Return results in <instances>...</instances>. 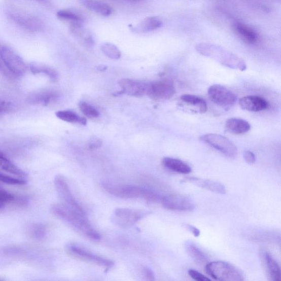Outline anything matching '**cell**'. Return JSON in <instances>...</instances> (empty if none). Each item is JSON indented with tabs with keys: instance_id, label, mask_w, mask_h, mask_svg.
Wrapping results in <instances>:
<instances>
[{
	"instance_id": "obj_1",
	"label": "cell",
	"mask_w": 281,
	"mask_h": 281,
	"mask_svg": "<svg viewBox=\"0 0 281 281\" xmlns=\"http://www.w3.org/2000/svg\"><path fill=\"white\" fill-rule=\"evenodd\" d=\"M51 210L53 215L64 221L87 237L93 240L101 238L86 218V214L79 212L63 203L53 204Z\"/></svg>"
},
{
	"instance_id": "obj_2",
	"label": "cell",
	"mask_w": 281,
	"mask_h": 281,
	"mask_svg": "<svg viewBox=\"0 0 281 281\" xmlns=\"http://www.w3.org/2000/svg\"><path fill=\"white\" fill-rule=\"evenodd\" d=\"M199 54L210 58L227 67L244 71L247 64L243 60L222 47L209 43H200L196 46Z\"/></svg>"
},
{
	"instance_id": "obj_3",
	"label": "cell",
	"mask_w": 281,
	"mask_h": 281,
	"mask_svg": "<svg viewBox=\"0 0 281 281\" xmlns=\"http://www.w3.org/2000/svg\"><path fill=\"white\" fill-rule=\"evenodd\" d=\"M103 187L111 195L122 198H139L150 202L162 203L164 197L155 190L140 186L104 183Z\"/></svg>"
},
{
	"instance_id": "obj_4",
	"label": "cell",
	"mask_w": 281,
	"mask_h": 281,
	"mask_svg": "<svg viewBox=\"0 0 281 281\" xmlns=\"http://www.w3.org/2000/svg\"><path fill=\"white\" fill-rule=\"evenodd\" d=\"M6 14L10 21L25 30L36 32L43 31L45 28L41 19L16 7H8Z\"/></svg>"
},
{
	"instance_id": "obj_5",
	"label": "cell",
	"mask_w": 281,
	"mask_h": 281,
	"mask_svg": "<svg viewBox=\"0 0 281 281\" xmlns=\"http://www.w3.org/2000/svg\"><path fill=\"white\" fill-rule=\"evenodd\" d=\"M205 270L213 279L222 281H243L244 276L241 270L233 265L223 262L214 261L206 264Z\"/></svg>"
},
{
	"instance_id": "obj_6",
	"label": "cell",
	"mask_w": 281,
	"mask_h": 281,
	"mask_svg": "<svg viewBox=\"0 0 281 281\" xmlns=\"http://www.w3.org/2000/svg\"><path fill=\"white\" fill-rule=\"evenodd\" d=\"M199 139L202 142L222 153L227 158L235 159L237 156L236 146L224 136L216 133H208L200 136Z\"/></svg>"
},
{
	"instance_id": "obj_7",
	"label": "cell",
	"mask_w": 281,
	"mask_h": 281,
	"mask_svg": "<svg viewBox=\"0 0 281 281\" xmlns=\"http://www.w3.org/2000/svg\"><path fill=\"white\" fill-rule=\"evenodd\" d=\"M151 214L149 211L129 208H117L112 216L113 223L122 227H130Z\"/></svg>"
},
{
	"instance_id": "obj_8",
	"label": "cell",
	"mask_w": 281,
	"mask_h": 281,
	"mask_svg": "<svg viewBox=\"0 0 281 281\" xmlns=\"http://www.w3.org/2000/svg\"><path fill=\"white\" fill-rule=\"evenodd\" d=\"M66 251L73 257L105 267L106 269H110L114 265L112 260L97 256L75 244H68L66 247Z\"/></svg>"
},
{
	"instance_id": "obj_9",
	"label": "cell",
	"mask_w": 281,
	"mask_h": 281,
	"mask_svg": "<svg viewBox=\"0 0 281 281\" xmlns=\"http://www.w3.org/2000/svg\"><path fill=\"white\" fill-rule=\"evenodd\" d=\"M0 57L10 72L16 77H21L27 70V66L16 53L7 47L0 48Z\"/></svg>"
},
{
	"instance_id": "obj_10",
	"label": "cell",
	"mask_w": 281,
	"mask_h": 281,
	"mask_svg": "<svg viewBox=\"0 0 281 281\" xmlns=\"http://www.w3.org/2000/svg\"><path fill=\"white\" fill-rule=\"evenodd\" d=\"M54 184L58 195L63 204L79 212L86 214L82 206L73 196L70 186L64 177L57 175L54 180Z\"/></svg>"
},
{
	"instance_id": "obj_11",
	"label": "cell",
	"mask_w": 281,
	"mask_h": 281,
	"mask_svg": "<svg viewBox=\"0 0 281 281\" xmlns=\"http://www.w3.org/2000/svg\"><path fill=\"white\" fill-rule=\"evenodd\" d=\"M208 94L211 101L223 108H230L236 103L237 96L225 86L216 84L210 86Z\"/></svg>"
},
{
	"instance_id": "obj_12",
	"label": "cell",
	"mask_w": 281,
	"mask_h": 281,
	"mask_svg": "<svg viewBox=\"0 0 281 281\" xmlns=\"http://www.w3.org/2000/svg\"><path fill=\"white\" fill-rule=\"evenodd\" d=\"M176 92L174 84L171 80L164 79L148 84L147 95L157 100H167L174 96Z\"/></svg>"
},
{
	"instance_id": "obj_13",
	"label": "cell",
	"mask_w": 281,
	"mask_h": 281,
	"mask_svg": "<svg viewBox=\"0 0 281 281\" xmlns=\"http://www.w3.org/2000/svg\"><path fill=\"white\" fill-rule=\"evenodd\" d=\"M162 203L165 208L175 211H191L195 204L190 198L179 195L165 196Z\"/></svg>"
},
{
	"instance_id": "obj_14",
	"label": "cell",
	"mask_w": 281,
	"mask_h": 281,
	"mask_svg": "<svg viewBox=\"0 0 281 281\" xmlns=\"http://www.w3.org/2000/svg\"><path fill=\"white\" fill-rule=\"evenodd\" d=\"M119 85L122 93L132 97H142L147 95L148 84L138 80L124 79L120 80Z\"/></svg>"
},
{
	"instance_id": "obj_15",
	"label": "cell",
	"mask_w": 281,
	"mask_h": 281,
	"mask_svg": "<svg viewBox=\"0 0 281 281\" xmlns=\"http://www.w3.org/2000/svg\"><path fill=\"white\" fill-rule=\"evenodd\" d=\"M184 182L195 185L200 187V188L214 193L222 194V195H225L226 193L225 186L221 183L216 182V181L195 177H190L185 178Z\"/></svg>"
},
{
	"instance_id": "obj_16",
	"label": "cell",
	"mask_w": 281,
	"mask_h": 281,
	"mask_svg": "<svg viewBox=\"0 0 281 281\" xmlns=\"http://www.w3.org/2000/svg\"><path fill=\"white\" fill-rule=\"evenodd\" d=\"M239 104L242 109L252 112L263 111L269 107L266 100L258 96H249L240 98Z\"/></svg>"
},
{
	"instance_id": "obj_17",
	"label": "cell",
	"mask_w": 281,
	"mask_h": 281,
	"mask_svg": "<svg viewBox=\"0 0 281 281\" xmlns=\"http://www.w3.org/2000/svg\"><path fill=\"white\" fill-rule=\"evenodd\" d=\"M70 30L72 34L85 47L91 48L94 45V39L90 32L84 28L83 23L71 24Z\"/></svg>"
},
{
	"instance_id": "obj_18",
	"label": "cell",
	"mask_w": 281,
	"mask_h": 281,
	"mask_svg": "<svg viewBox=\"0 0 281 281\" xmlns=\"http://www.w3.org/2000/svg\"><path fill=\"white\" fill-rule=\"evenodd\" d=\"M227 131L236 135L244 134L251 128V124L246 120L239 118H230L225 124Z\"/></svg>"
},
{
	"instance_id": "obj_19",
	"label": "cell",
	"mask_w": 281,
	"mask_h": 281,
	"mask_svg": "<svg viewBox=\"0 0 281 281\" xmlns=\"http://www.w3.org/2000/svg\"><path fill=\"white\" fill-rule=\"evenodd\" d=\"M233 29L245 42L252 44L258 41V35L257 32L250 26L241 23H236L234 24Z\"/></svg>"
},
{
	"instance_id": "obj_20",
	"label": "cell",
	"mask_w": 281,
	"mask_h": 281,
	"mask_svg": "<svg viewBox=\"0 0 281 281\" xmlns=\"http://www.w3.org/2000/svg\"><path fill=\"white\" fill-rule=\"evenodd\" d=\"M162 163L166 168L182 174H189L192 171L188 164L178 159L166 157L163 159Z\"/></svg>"
},
{
	"instance_id": "obj_21",
	"label": "cell",
	"mask_w": 281,
	"mask_h": 281,
	"mask_svg": "<svg viewBox=\"0 0 281 281\" xmlns=\"http://www.w3.org/2000/svg\"><path fill=\"white\" fill-rule=\"evenodd\" d=\"M163 22L156 17H147L134 29L138 33H145L156 30L162 27Z\"/></svg>"
},
{
	"instance_id": "obj_22",
	"label": "cell",
	"mask_w": 281,
	"mask_h": 281,
	"mask_svg": "<svg viewBox=\"0 0 281 281\" xmlns=\"http://www.w3.org/2000/svg\"><path fill=\"white\" fill-rule=\"evenodd\" d=\"M83 4L86 8L104 17H109L112 13L111 7L96 0H83Z\"/></svg>"
},
{
	"instance_id": "obj_23",
	"label": "cell",
	"mask_w": 281,
	"mask_h": 281,
	"mask_svg": "<svg viewBox=\"0 0 281 281\" xmlns=\"http://www.w3.org/2000/svg\"><path fill=\"white\" fill-rule=\"evenodd\" d=\"M264 258L271 278L274 281H279L281 276L280 269L276 260L268 252L264 254Z\"/></svg>"
},
{
	"instance_id": "obj_24",
	"label": "cell",
	"mask_w": 281,
	"mask_h": 281,
	"mask_svg": "<svg viewBox=\"0 0 281 281\" xmlns=\"http://www.w3.org/2000/svg\"><path fill=\"white\" fill-rule=\"evenodd\" d=\"M185 249L189 255L198 263H204L208 260L206 254L190 240L185 243Z\"/></svg>"
},
{
	"instance_id": "obj_25",
	"label": "cell",
	"mask_w": 281,
	"mask_h": 281,
	"mask_svg": "<svg viewBox=\"0 0 281 281\" xmlns=\"http://www.w3.org/2000/svg\"><path fill=\"white\" fill-rule=\"evenodd\" d=\"M181 100L185 104L195 107L200 113H205L208 109L205 100L198 96L185 94L181 96Z\"/></svg>"
},
{
	"instance_id": "obj_26",
	"label": "cell",
	"mask_w": 281,
	"mask_h": 281,
	"mask_svg": "<svg viewBox=\"0 0 281 281\" xmlns=\"http://www.w3.org/2000/svg\"><path fill=\"white\" fill-rule=\"evenodd\" d=\"M0 170L20 178H23L25 175V172L13 164L2 152H0Z\"/></svg>"
},
{
	"instance_id": "obj_27",
	"label": "cell",
	"mask_w": 281,
	"mask_h": 281,
	"mask_svg": "<svg viewBox=\"0 0 281 281\" xmlns=\"http://www.w3.org/2000/svg\"><path fill=\"white\" fill-rule=\"evenodd\" d=\"M56 116L59 119L66 122L79 123L83 125L86 124V120L85 118L80 117L75 112L69 111H58L56 113Z\"/></svg>"
},
{
	"instance_id": "obj_28",
	"label": "cell",
	"mask_w": 281,
	"mask_h": 281,
	"mask_svg": "<svg viewBox=\"0 0 281 281\" xmlns=\"http://www.w3.org/2000/svg\"><path fill=\"white\" fill-rule=\"evenodd\" d=\"M57 17L62 21H68L71 24L83 23L84 19L79 13L71 10H60L57 13Z\"/></svg>"
},
{
	"instance_id": "obj_29",
	"label": "cell",
	"mask_w": 281,
	"mask_h": 281,
	"mask_svg": "<svg viewBox=\"0 0 281 281\" xmlns=\"http://www.w3.org/2000/svg\"><path fill=\"white\" fill-rule=\"evenodd\" d=\"M29 68L34 75L42 74V75L48 76L52 82H56L58 79L57 73L54 69L49 68L48 66L32 64L30 65Z\"/></svg>"
},
{
	"instance_id": "obj_30",
	"label": "cell",
	"mask_w": 281,
	"mask_h": 281,
	"mask_svg": "<svg viewBox=\"0 0 281 281\" xmlns=\"http://www.w3.org/2000/svg\"><path fill=\"white\" fill-rule=\"evenodd\" d=\"M101 50L107 57L112 59H119L121 57V52L116 45L111 43L103 44L101 46Z\"/></svg>"
},
{
	"instance_id": "obj_31",
	"label": "cell",
	"mask_w": 281,
	"mask_h": 281,
	"mask_svg": "<svg viewBox=\"0 0 281 281\" xmlns=\"http://www.w3.org/2000/svg\"><path fill=\"white\" fill-rule=\"evenodd\" d=\"M79 109L84 115L89 118H96L99 117V112L91 105L85 102L79 103Z\"/></svg>"
},
{
	"instance_id": "obj_32",
	"label": "cell",
	"mask_w": 281,
	"mask_h": 281,
	"mask_svg": "<svg viewBox=\"0 0 281 281\" xmlns=\"http://www.w3.org/2000/svg\"><path fill=\"white\" fill-rule=\"evenodd\" d=\"M29 233L36 239H43L46 234L45 227L42 224H33L30 227Z\"/></svg>"
},
{
	"instance_id": "obj_33",
	"label": "cell",
	"mask_w": 281,
	"mask_h": 281,
	"mask_svg": "<svg viewBox=\"0 0 281 281\" xmlns=\"http://www.w3.org/2000/svg\"><path fill=\"white\" fill-rule=\"evenodd\" d=\"M57 97V94L54 92H46L38 95V102L44 105H48L54 101Z\"/></svg>"
},
{
	"instance_id": "obj_34",
	"label": "cell",
	"mask_w": 281,
	"mask_h": 281,
	"mask_svg": "<svg viewBox=\"0 0 281 281\" xmlns=\"http://www.w3.org/2000/svg\"><path fill=\"white\" fill-rule=\"evenodd\" d=\"M0 182L12 185H23L26 184L24 180L13 178L0 171Z\"/></svg>"
},
{
	"instance_id": "obj_35",
	"label": "cell",
	"mask_w": 281,
	"mask_h": 281,
	"mask_svg": "<svg viewBox=\"0 0 281 281\" xmlns=\"http://www.w3.org/2000/svg\"><path fill=\"white\" fill-rule=\"evenodd\" d=\"M189 275L193 279L198 281H209L210 279L203 275V274L199 271L191 269L188 271Z\"/></svg>"
},
{
	"instance_id": "obj_36",
	"label": "cell",
	"mask_w": 281,
	"mask_h": 281,
	"mask_svg": "<svg viewBox=\"0 0 281 281\" xmlns=\"http://www.w3.org/2000/svg\"><path fill=\"white\" fill-rule=\"evenodd\" d=\"M243 158L245 162L249 164H253L256 162V156L250 151H245L243 153Z\"/></svg>"
},
{
	"instance_id": "obj_37",
	"label": "cell",
	"mask_w": 281,
	"mask_h": 281,
	"mask_svg": "<svg viewBox=\"0 0 281 281\" xmlns=\"http://www.w3.org/2000/svg\"><path fill=\"white\" fill-rule=\"evenodd\" d=\"M102 140L96 137L91 138L88 142V147L90 150L99 148L102 145Z\"/></svg>"
},
{
	"instance_id": "obj_38",
	"label": "cell",
	"mask_w": 281,
	"mask_h": 281,
	"mask_svg": "<svg viewBox=\"0 0 281 281\" xmlns=\"http://www.w3.org/2000/svg\"><path fill=\"white\" fill-rule=\"evenodd\" d=\"M143 273L145 277L148 280H155V276L152 270L147 267H144L143 268Z\"/></svg>"
},
{
	"instance_id": "obj_39",
	"label": "cell",
	"mask_w": 281,
	"mask_h": 281,
	"mask_svg": "<svg viewBox=\"0 0 281 281\" xmlns=\"http://www.w3.org/2000/svg\"><path fill=\"white\" fill-rule=\"evenodd\" d=\"M184 226L186 229L190 231L194 236L196 237H198L200 236V231L195 226H193L190 224H186L184 225Z\"/></svg>"
},
{
	"instance_id": "obj_40",
	"label": "cell",
	"mask_w": 281,
	"mask_h": 281,
	"mask_svg": "<svg viewBox=\"0 0 281 281\" xmlns=\"http://www.w3.org/2000/svg\"><path fill=\"white\" fill-rule=\"evenodd\" d=\"M10 108V105L8 103L0 101V112H5Z\"/></svg>"
},
{
	"instance_id": "obj_41",
	"label": "cell",
	"mask_w": 281,
	"mask_h": 281,
	"mask_svg": "<svg viewBox=\"0 0 281 281\" xmlns=\"http://www.w3.org/2000/svg\"><path fill=\"white\" fill-rule=\"evenodd\" d=\"M125 1L132 3H138L140 1H142V0H125Z\"/></svg>"
},
{
	"instance_id": "obj_42",
	"label": "cell",
	"mask_w": 281,
	"mask_h": 281,
	"mask_svg": "<svg viewBox=\"0 0 281 281\" xmlns=\"http://www.w3.org/2000/svg\"><path fill=\"white\" fill-rule=\"evenodd\" d=\"M4 189H2L1 187H0V195H2V192H3Z\"/></svg>"
},
{
	"instance_id": "obj_43",
	"label": "cell",
	"mask_w": 281,
	"mask_h": 281,
	"mask_svg": "<svg viewBox=\"0 0 281 281\" xmlns=\"http://www.w3.org/2000/svg\"><path fill=\"white\" fill-rule=\"evenodd\" d=\"M39 1H40V0H39Z\"/></svg>"
}]
</instances>
